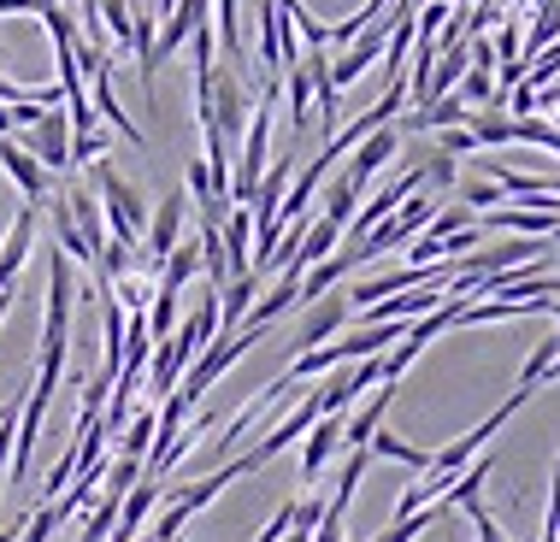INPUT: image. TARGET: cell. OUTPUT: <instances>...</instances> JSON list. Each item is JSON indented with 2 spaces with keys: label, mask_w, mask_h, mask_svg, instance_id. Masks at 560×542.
Returning <instances> with one entry per match:
<instances>
[{
  "label": "cell",
  "mask_w": 560,
  "mask_h": 542,
  "mask_svg": "<svg viewBox=\"0 0 560 542\" xmlns=\"http://www.w3.org/2000/svg\"><path fill=\"white\" fill-rule=\"evenodd\" d=\"M278 542H313V531H295V525H290V531H283Z\"/></svg>",
  "instance_id": "obj_38"
},
{
  "label": "cell",
  "mask_w": 560,
  "mask_h": 542,
  "mask_svg": "<svg viewBox=\"0 0 560 542\" xmlns=\"http://www.w3.org/2000/svg\"><path fill=\"white\" fill-rule=\"evenodd\" d=\"M107 142H113V136L107 130H83V136H71V165H89V160H101V154H107Z\"/></svg>",
  "instance_id": "obj_34"
},
{
  "label": "cell",
  "mask_w": 560,
  "mask_h": 542,
  "mask_svg": "<svg viewBox=\"0 0 560 542\" xmlns=\"http://www.w3.org/2000/svg\"><path fill=\"white\" fill-rule=\"evenodd\" d=\"M337 448H342V413H319V419L307 425V436H301V478L313 484V478L330 466V455H337Z\"/></svg>",
  "instance_id": "obj_12"
},
{
  "label": "cell",
  "mask_w": 560,
  "mask_h": 542,
  "mask_svg": "<svg viewBox=\"0 0 560 542\" xmlns=\"http://www.w3.org/2000/svg\"><path fill=\"white\" fill-rule=\"evenodd\" d=\"M66 213H71V224H78V236H83V243L101 254V243H107V219H101L95 189H71V195H66Z\"/></svg>",
  "instance_id": "obj_23"
},
{
  "label": "cell",
  "mask_w": 560,
  "mask_h": 542,
  "mask_svg": "<svg viewBox=\"0 0 560 542\" xmlns=\"http://www.w3.org/2000/svg\"><path fill=\"white\" fill-rule=\"evenodd\" d=\"M290 307H301V290H295V278H278L266 295H254V307H248V319H242V325L271 330V319H283Z\"/></svg>",
  "instance_id": "obj_22"
},
{
  "label": "cell",
  "mask_w": 560,
  "mask_h": 542,
  "mask_svg": "<svg viewBox=\"0 0 560 542\" xmlns=\"http://www.w3.org/2000/svg\"><path fill=\"white\" fill-rule=\"evenodd\" d=\"M184 219H189V189H172L165 201L148 213V231H142V266H160L165 254H172L177 243H184Z\"/></svg>",
  "instance_id": "obj_7"
},
{
  "label": "cell",
  "mask_w": 560,
  "mask_h": 542,
  "mask_svg": "<svg viewBox=\"0 0 560 542\" xmlns=\"http://www.w3.org/2000/svg\"><path fill=\"white\" fill-rule=\"evenodd\" d=\"M89 189H95L101 201V219H107V236H118V243H136L142 248V231H148V201L136 195L130 177H118V165L101 154L89 160Z\"/></svg>",
  "instance_id": "obj_1"
},
{
  "label": "cell",
  "mask_w": 560,
  "mask_h": 542,
  "mask_svg": "<svg viewBox=\"0 0 560 542\" xmlns=\"http://www.w3.org/2000/svg\"><path fill=\"white\" fill-rule=\"evenodd\" d=\"M0 172H7L12 189H19L24 201H36V207L54 195V172H48V165H42L36 154H30L19 136H0Z\"/></svg>",
  "instance_id": "obj_8"
},
{
  "label": "cell",
  "mask_w": 560,
  "mask_h": 542,
  "mask_svg": "<svg viewBox=\"0 0 560 542\" xmlns=\"http://www.w3.org/2000/svg\"><path fill=\"white\" fill-rule=\"evenodd\" d=\"M460 130L472 136V154H478V148H508V142H513V113H502V107H472Z\"/></svg>",
  "instance_id": "obj_20"
},
{
  "label": "cell",
  "mask_w": 560,
  "mask_h": 542,
  "mask_svg": "<svg viewBox=\"0 0 560 542\" xmlns=\"http://www.w3.org/2000/svg\"><path fill=\"white\" fill-rule=\"evenodd\" d=\"M372 384H377V354L354 360V372H348V378L325 384V389H319V406H325V413H348V406H354L360 396H366Z\"/></svg>",
  "instance_id": "obj_15"
},
{
  "label": "cell",
  "mask_w": 560,
  "mask_h": 542,
  "mask_svg": "<svg viewBox=\"0 0 560 542\" xmlns=\"http://www.w3.org/2000/svg\"><path fill=\"white\" fill-rule=\"evenodd\" d=\"M555 378H560V354H555V366H549V384H555Z\"/></svg>",
  "instance_id": "obj_41"
},
{
  "label": "cell",
  "mask_w": 560,
  "mask_h": 542,
  "mask_svg": "<svg viewBox=\"0 0 560 542\" xmlns=\"http://www.w3.org/2000/svg\"><path fill=\"white\" fill-rule=\"evenodd\" d=\"M348 319H354V301H348V290L337 283V290H325L319 301H307V319L295 325L290 354H307V349H319V342H330Z\"/></svg>",
  "instance_id": "obj_5"
},
{
  "label": "cell",
  "mask_w": 560,
  "mask_h": 542,
  "mask_svg": "<svg viewBox=\"0 0 560 542\" xmlns=\"http://www.w3.org/2000/svg\"><path fill=\"white\" fill-rule=\"evenodd\" d=\"M413 172L425 177V189H431V195H436V189H454V184H460V160H454V154H443L436 142H431L425 154L413 160Z\"/></svg>",
  "instance_id": "obj_28"
},
{
  "label": "cell",
  "mask_w": 560,
  "mask_h": 542,
  "mask_svg": "<svg viewBox=\"0 0 560 542\" xmlns=\"http://www.w3.org/2000/svg\"><path fill=\"white\" fill-rule=\"evenodd\" d=\"M0 136H12V107L0 101Z\"/></svg>",
  "instance_id": "obj_39"
},
{
  "label": "cell",
  "mask_w": 560,
  "mask_h": 542,
  "mask_svg": "<svg viewBox=\"0 0 560 542\" xmlns=\"http://www.w3.org/2000/svg\"><path fill=\"white\" fill-rule=\"evenodd\" d=\"M19 142L36 154L48 172L59 177V172H71V118H66V107H42L36 113V125H24V130H12Z\"/></svg>",
  "instance_id": "obj_4"
},
{
  "label": "cell",
  "mask_w": 560,
  "mask_h": 542,
  "mask_svg": "<svg viewBox=\"0 0 560 542\" xmlns=\"http://www.w3.org/2000/svg\"><path fill=\"white\" fill-rule=\"evenodd\" d=\"M177 7V0H154V19H165V12H172Z\"/></svg>",
  "instance_id": "obj_40"
},
{
  "label": "cell",
  "mask_w": 560,
  "mask_h": 542,
  "mask_svg": "<svg viewBox=\"0 0 560 542\" xmlns=\"http://www.w3.org/2000/svg\"><path fill=\"white\" fill-rule=\"evenodd\" d=\"M254 295H260V271H236V278L219 283V330H236L248 319Z\"/></svg>",
  "instance_id": "obj_16"
},
{
  "label": "cell",
  "mask_w": 560,
  "mask_h": 542,
  "mask_svg": "<svg viewBox=\"0 0 560 542\" xmlns=\"http://www.w3.org/2000/svg\"><path fill=\"white\" fill-rule=\"evenodd\" d=\"M549 243H560V219H555V231H549Z\"/></svg>",
  "instance_id": "obj_42"
},
{
  "label": "cell",
  "mask_w": 560,
  "mask_h": 542,
  "mask_svg": "<svg viewBox=\"0 0 560 542\" xmlns=\"http://www.w3.org/2000/svg\"><path fill=\"white\" fill-rule=\"evenodd\" d=\"M537 260H549V236H495V243H478L472 254H460L454 278H490V271L537 266Z\"/></svg>",
  "instance_id": "obj_3"
},
{
  "label": "cell",
  "mask_w": 560,
  "mask_h": 542,
  "mask_svg": "<svg viewBox=\"0 0 560 542\" xmlns=\"http://www.w3.org/2000/svg\"><path fill=\"white\" fill-rule=\"evenodd\" d=\"M360 195H366V184H354V177H337V184L325 189V207H319V213L337 219V224H348V219H354V207H360Z\"/></svg>",
  "instance_id": "obj_30"
},
{
  "label": "cell",
  "mask_w": 560,
  "mask_h": 542,
  "mask_svg": "<svg viewBox=\"0 0 560 542\" xmlns=\"http://www.w3.org/2000/svg\"><path fill=\"white\" fill-rule=\"evenodd\" d=\"M549 42H560V0H542L537 7V19H532V30H525V42H520V59L532 66Z\"/></svg>",
  "instance_id": "obj_26"
},
{
  "label": "cell",
  "mask_w": 560,
  "mask_h": 542,
  "mask_svg": "<svg viewBox=\"0 0 560 542\" xmlns=\"http://www.w3.org/2000/svg\"><path fill=\"white\" fill-rule=\"evenodd\" d=\"M12 313V283H0V319Z\"/></svg>",
  "instance_id": "obj_37"
},
{
  "label": "cell",
  "mask_w": 560,
  "mask_h": 542,
  "mask_svg": "<svg viewBox=\"0 0 560 542\" xmlns=\"http://www.w3.org/2000/svg\"><path fill=\"white\" fill-rule=\"evenodd\" d=\"M36 231H42V207L24 201L19 219H12V231H7V243H0V283H19L30 248H36Z\"/></svg>",
  "instance_id": "obj_11"
},
{
  "label": "cell",
  "mask_w": 560,
  "mask_h": 542,
  "mask_svg": "<svg viewBox=\"0 0 560 542\" xmlns=\"http://www.w3.org/2000/svg\"><path fill=\"white\" fill-rule=\"evenodd\" d=\"M396 154H401L396 125H377V130H366V136H360V142L342 154V160H348V165H342V177H354V184H372V177L384 172V165L396 160Z\"/></svg>",
  "instance_id": "obj_9"
},
{
  "label": "cell",
  "mask_w": 560,
  "mask_h": 542,
  "mask_svg": "<svg viewBox=\"0 0 560 542\" xmlns=\"http://www.w3.org/2000/svg\"><path fill=\"white\" fill-rule=\"evenodd\" d=\"M555 354H560V330L555 337H542L537 349H532V360H525V372H520V384H513V396L520 401H532L542 384H549V366H555Z\"/></svg>",
  "instance_id": "obj_25"
},
{
  "label": "cell",
  "mask_w": 560,
  "mask_h": 542,
  "mask_svg": "<svg viewBox=\"0 0 560 542\" xmlns=\"http://www.w3.org/2000/svg\"><path fill=\"white\" fill-rule=\"evenodd\" d=\"M184 184H189V195H195V207H207V201H231V195H224V184H219L213 172H207V160H189Z\"/></svg>",
  "instance_id": "obj_32"
},
{
  "label": "cell",
  "mask_w": 560,
  "mask_h": 542,
  "mask_svg": "<svg viewBox=\"0 0 560 542\" xmlns=\"http://www.w3.org/2000/svg\"><path fill=\"white\" fill-rule=\"evenodd\" d=\"M366 455H372V460H396V466H413V472H425V466H431V455H425V448L401 443V436H396V431H384V425H377V431L366 436Z\"/></svg>",
  "instance_id": "obj_24"
},
{
  "label": "cell",
  "mask_w": 560,
  "mask_h": 542,
  "mask_svg": "<svg viewBox=\"0 0 560 542\" xmlns=\"http://www.w3.org/2000/svg\"><path fill=\"white\" fill-rule=\"evenodd\" d=\"M295 59H301V42L290 19L278 12V0H260V66L271 78H283V66H295Z\"/></svg>",
  "instance_id": "obj_10"
},
{
  "label": "cell",
  "mask_w": 560,
  "mask_h": 542,
  "mask_svg": "<svg viewBox=\"0 0 560 542\" xmlns=\"http://www.w3.org/2000/svg\"><path fill=\"white\" fill-rule=\"evenodd\" d=\"M195 278H201V243H195V236H184V243H177V248L160 260V290L184 295Z\"/></svg>",
  "instance_id": "obj_19"
},
{
  "label": "cell",
  "mask_w": 560,
  "mask_h": 542,
  "mask_svg": "<svg viewBox=\"0 0 560 542\" xmlns=\"http://www.w3.org/2000/svg\"><path fill=\"white\" fill-rule=\"evenodd\" d=\"M555 271H560V260H555Z\"/></svg>",
  "instance_id": "obj_43"
},
{
  "label": "cell",
  "mask_w": 560,
  "mask_h": 542,
  "mask_svg": "<svg viewBox=\"0 0 560 542\" xmlns=\"http://www.w3.org/2000/svg\"><path fill=\"white\" fill-rule=\"evenodd\" d=\"M454 189H460V207H472V213H490V207L508 201L502 184H454Z\"/></svg>",
  "instance_id": "obj_33"
},
{
  "label": "cell",
  "mask_w": 560,
  "mask_h": 542,
  "mask_svg": "<svg viewBox=\"0 0 560 542\" xmlns=\"http://www.w3.org/2000/svg\"><path fill=\"white\" fill-rule=\"evenodd\" d=\"M148 443H154V401H142V406H130V419H125V431H118V455H130V460H142V455H148Z\"/></svg>",
  "instance_id": "obj_27"
},
{
  "label": "cell",
  "mask_w": 560,
  "mask_h": 542,
  "mask_svg": "<svg viewBox=\"0 0 560 542\" xmlns=\"http://www.w3.org/2000/svg\"><path fill=\"white\" fill-rule=\"evenodd\" d=\"M283 78L290 83H278V89H290V125L307 130V118H313V48L301 54L295 66H283Z\"/></svg>",
  "instance_id": "obj_21"
},
{
  "label": "cell",
  "mask_w": 560,
  "mask_h": 542,
  "mask_svg": "<svg viewBox=\"0 0 560 542\" xmlns=\"http://www.w3.org/2000/svg\"><path fill=\"white\" fill-rule=\"evenodd\" d=\"M266 337V330H254V325H236V330H219V337L213 342H207V349L201 354H195L189 360V372H184V378H177V396H184L189 406L195 401H201L207 396V389H213L219 378H224V372H231L236 366V360L242 354H248L254 349V342H260Z\"/></svg>",
  "instance_id": "obj_2"
},
{
  "label": "cell",
  "mask_w": 560,
  "mask_h": 542,
  "mask_svg": "<svg viewBox=\"0 0 560 542\" xmlns=\"http://www.w3.org/2000/svg\"><path fill=\"white\" fill-rule=\"evenodd\" d=\"M389 401H396V384H372V396H366V406H360L354 419H342V448H366V436H372L377 425H384Z\"/></svg>",
  "instance_id": "obj_17"
},
{
  "label": "cell",
  "mask_w": 560,
  "mask_h": 542,
  "mask_svg": "<svg viewBox=\"0 0 560 542\" xmlns=\"http://www.w3.org/2000/svg\"><path fill=\"white\" fill-rule=\"evenodd\" d=\"M89 107H95V118H107L118 136H130V142H148V136L136 130V118L118 107V95H113V66L101 71V78H89Z\"/></svg>",
  "instance_id": "obj_18"
},
{
  "label": "cell",
  "mask_w": 560,
  "mask_h": 542,
  "mask_svg": "<svg viewBox=\"0 0 560 542\" xmlns=\"http://www.w3.org/2000/svg\"><path fill=\"white\" fill-rule=\"evenodd\" d=\"M490 42H495V59H520V19H508ZM520 66H525V59H520Z\"/></svg>",
  "instance_id": "obj_35"
},
{
  "label": "cell",
  "mask_w": 560,
  "mask_h": 542,
  "mask_svg": "<svg viewBox=\"0 0 560 542\" xmlns=\"http://www.w3.org/2000/svg\"><path fill=\"white\" fill-rule=\"evenodd\" d=\"M337 243H342V224L325 219V213H313L307 231H301V248L290 254V266H283V278H301L307 266H319L325 254H337Z\"/></svg>",
  "instance_id": "obj_13"
},
{
  "label": "cell",
  "mask_w": 560,
  "mask_h": 542,
  "mask_svg": "<svg viewBox=\"0 0 560 542\" xmlns=\"http://www.w3.org/2000/svg\"><path fill=\"white\" fill-rule=\"evenodd\" d=\"M95 19L113 36V48H130V36H136V7L130 0H95Z\"/></svg>",
  "instance_id": "obj_29"
},
{
  "label": "cell",
  "mask_w": 560,
  "mask_h": 542,
  "mask_svg": "<svg viewBox=\"0 0 560 542\" xmlns=\"http://www.w3.org/2000/svg\"><path fill=\"white\" fill-rule=\"evenodd\" d=\"M454 95H460L466 107H495V95H502V89H495V78H490V71L466 66V78L454 83Z\"/></svg>",
  "instance_id": "obj_31"
},
{
  "label": "cell",
  "mask_w": 560,
  "mask_h": 542,
  "mask_svg": "<svg viewBox=\"0 0 560 542\" xmlns=\"http://www.w3.org/2000/svg\"><path fill=\"white\" fill-rule=\"evenodd\" d=\"M48 0H0V19H36Z\"/></svg>",
  "instance_id": "obj_36"
},
{
  "label": "cell",
  "mask_w": 560,
  "mask_h": 542,
  "mask_svg": "<svg viewBox=\"0 0 560 542\" xmlns=\"http://www.w3.org/2000/svg\"><path fill=\"white\" fill-rule=\"evenodd\" d=\"M219 243H224V266H231V278H236V271H254V219H248V207H231V213H224Z\"/></svg>",
  "instance_id": "obj_14"
},
{
  "label": "cell",
  "mask_w": 560,
  "mask_h": 542,
  "mask_svg": "<svg viewBox=\"0 0 560 542\" xmlns=\"http://www.w3.org/2000/svg\"><path fill=\"white\" fill-rule=\"evenodd\" d=\"M71 301H78V278H71V260L54 248V260H48V325H42V349H71Z\"/></svg>",
  "instance_id": "obj_6"
}]
</instances>
